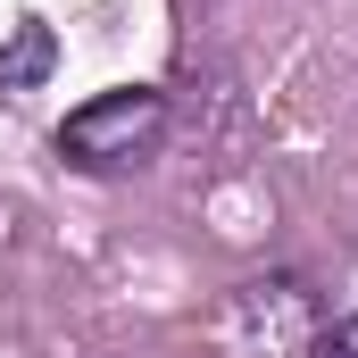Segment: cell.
Listing matches in <instances>:
<instances>
[{"instance_id": "cell-2", "label": "cell", "mask_w": 358, "mask_h": 358, "mask_svg": "<svg viewBox=\"0 0 358 358\" xmlns=\"http://www.w3.org/2000/svg\"><path fill=\"white\" fill-rule=\"evenodd\" d=\"M50 59H59V34L42 17H17V34L0 42V92H34L50 76Z\"/></svg>"}, {"instance_id": "cell-3", "label": "cell", "mask_w": 358, "mask_h": 358, "mask_svg": "<svg viewBox=\"0 0 358 358\" xmlns=\"http://www.w3.org/2000/svg\"><path fill=\"white\" fill-rule=\"evenodd\" d=\"M317 358H358V317L325 325V334H317Z\"/></svg>"}, {"instance_id": "cell-1", "label": "cell", "mask_w": 358, "mask_h": 358, "mask_svg": "<svg viewBox=\"0 0 358 358\" xmlns=\"http://www.w3.org/2000/svg\"><path fill=\"white\" fill-rule=\"evenodd\" d=\"M159 142H167V92H150V84H117L84 108H67V125H59V159L84 167V176H125Z\"/></svg>"}]
</instances>
